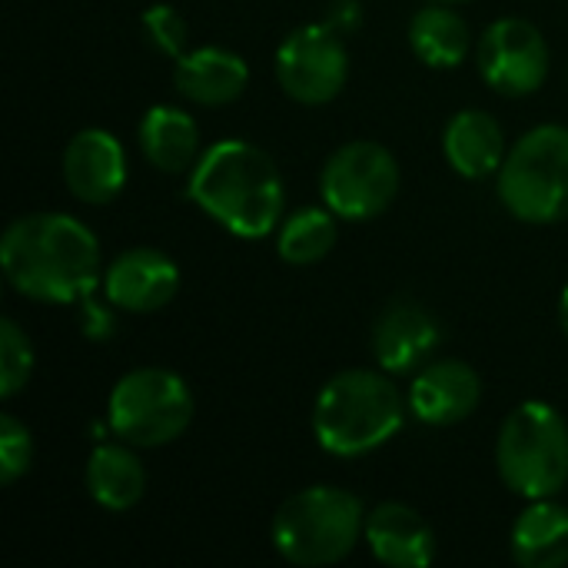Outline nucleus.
Instances as JSON below:
<instances>
[{"label": "nucleus", "instance_id": "1", "mask_svg": "<svg viewBox=\"0 0 568 568\" xmlns=\"http://www.w3.org/2000/svg\"><path fill=\"white\" fill-rule=\"evenodd\" d=\"M7 283L37 303H93L100 243L67 213H30L7 226L0 243Z\"/></svg>", "mask_w": 568, "mask_h": 568}, {"label": "nucleus", "instance_id": "2", "mask_svg": "<svg viewBox=\"0 0 568 568\" xmlns=\"http://www.w3.org/2000/svg\"><path fill=\"white\" fill-rule=\"evenodd\" d=\"M190 200L240 240H260L283 220V176L273 156L246 140L213 143L193 166Z\"/></svg>", "mask_w": 568, "mask_h": 568}, {"label": "nucleus", "instance_id": "3", "mask_svg": "<svg viewBox=\"0 0 568 568\" xmlns=\"http://www.w3.org/2000/svg\"><path fill=\"white\" fill-rule=\"evenodd\" d=\"M406 419V403L396 383L373 369H346L333 376L313 406L316 443L343 459L366 456L386 446Z\"/></svg>", "mask_w": 568, "mask_h": 568}, {"label": "nucleus", "instance_id": "4", "mask_svg": "<svg viewBox=\"0 0 568 568\" xmlns=\"http://www.w3.org/2000/svg\"><path fill=\"white\" fill-rule=\"evenodd\" d=\"M366 532L363 503L336 486H310L290 496L273 516L270 539L293 566H336Z\"/></svg>", "mask_w": 568, "mask_h": 568}, {"label": "nucleus", "instance_id": "5", "mask_svg": "<svg viewBox=\"0 0 568 568\" xmlns=\"http://www.w3.org/2000/svg\"><path fill=\"white\" fill-rule=\"evenodd\" d=\"M503 483L526 499H552L568 483V426L549 403H523L509 413L496 443Z\"/></svg>", "mask_w": 568, "mask_h": 568}, {"label": "nucleus", "instance_id": "6", "mask_svg": "<svg viewBox=\"0 0 568 568\" xmlns=\"http://www.w3.org/2000/svg\"><path fill=\"white\" fill-rule=\"evenodd\" d=\"M499 196L523 223H556L568 216V126L529 130L499 166Z\"/></svg>", "mask_w": 568, "mask_h": 568}, {"label": "nucleus", "instance_id": "7", "mask_svg": "<svg viewBox=\"0 0 568 568\" xmlns=\"http://www.w3.org/2000/svg\"><path fill=\"white\" fill-rule=\"evenodd\" d=\"M193 419V393L183 376L170 369H133L126 373L106 403V423L113 436L130 446L156 449L186 433Z\"/></svg>", "mask_w": 568, "mask_h": 568}, {"label": "nucleus", "instance_id": "8", "mask_svg": "<svg viewBox=\"0 0 568 568\" xmlns=\"http://www.w3.org/2000/svg\"><path fill=\"white\" fill-rule=\"evenodd\" d=\"M320 190L336 216L373 220L399 196V163L383 143L353 140L326 160Z\"/></svg>", "mask_w": 568, "mask_h": 568}, {"label": "nucleus", "instance_id": "9", "mask_svg": "<svg viewBox=\"0 0 568 568\" xmlns=\"http://www.w3.org/2000/svg\"><path fill=\"white\" fill-rule=\"evenodd\" d=\"M349 77V53L329 23L296 27L276 50V80L296 103H329Z\"/></svg>", "mask_w": 568, "mask_h": 568}, {"label": "nucleus", "instance_id": "10", "mask_svg": "<svg viewBox=\"0 0 568 568\" xmlns=\"http://www.w3.org/2000/svg\"><path fill=\"white\" fill-rule=\"evenodd\" d=\"M479 73L503 97H529L549 77V43L529 20L503 17L479 40Z\"/></svg>", "mask_w": 568, "mask_h": 568}, {"label": "nucleus", "instance_id": "11", "mask_svg": "<svg viewBox=\"0 0 568 568\" xmlns=\"http://www.w3.org/2000/svg\"><path fill=\"white\" fill-rule=\"evenodd\" d=\"M180 290L176 263L150 246L120 253L103 273V293L113 310L126 313H156Z\"/></svg>", "mask_w": 568, "mask_h": 568}, {"label": "nucleus", "instance_id": "12", "mask_svg": "<svg viewBox=\"0 0 568 568\" xmlns=\"http://www.w3.org/2000/svg\"><path fill=\"white\" fill-rule=\"evenodd\" d=\"M439 343H443V333H439L436 316L413 300H393L373 326L376 363L393 376L416 373L426 363H433V353L439 349Z\"/></svg>", "mask_w": 568, "mask_h": 568}, {"label": "nucleus", "instance_id": "13", "mask_svg": "<svg viewBox=\"0 0 568 568\" xmlns=\"http://www.w3.org/2000/svg\"><path fill=\"white\" fill-rule=\"evenodd\" d=\"M479 399V373L463 359H433L409 386V409L426 426H456L476 413Z\"/></svg>", "mask_w": 568, "mask_h": 568}, {"label": "nucleus", "instance_id": "14", "mask_svg": "<svg viewBox=\"0 0 568 568\" xmlns=\"http://www.w3.org/2000/svg\"><path fill=\"white\" fill-rule=\"evenodd\" d=\"M67 190L83 203H110L126 183V153L106 130H80L63 150Z\"/></svg>", "mask_w": 568, "mask_h": 568}, {"label": "nucleus", "instance_id": "15", "mask_svg": "<svg viewBox=\"0 0 568 568\" xmlns=\"http://www.w3.org/2000/svg\"><path fill=\"white\" fill-rule=\"evenodd\" d=\"M363 539L373 559L389 568H426L436 559V536L429 523L403 503H383L366 513Z\"/></svg>", "mask_w": 568, "mask_h": 568}, {"label": "nucleus", "instance_id": "16", "mask_svg": "<svg viewBox=\"0 0 568 568\" xmlns=\"http://www.w3.org/2000/svg\"><path fill=\"white\" fill-rule=\"evenodd\" d=\"M173 83L186 100L200 106H223L243 97L250 70L246 60L226 47H200L176 60Z\"/></svg>", "mask_w": 568, "mask_h": 568}, {"label": "nucleus", "instance_id": "17", "mask_svg": "<svg viewBox=\"0 0 568 568\" xmlns=\"http://www.w3.org/2000/svg\"><path fill=\"white\" fill-rule=\"evenodd\" d=\"M443 153L459 176L483 180V176L499 173V166L506 160V133L493 113L463 110L446 123Z\"/></svg>", "mask_w": 568, "mask_h": 568}, {"label": "nucleus", "instance_id": "18", "mask_svg": "<svg viewBox=\"0 0 568 568\" xmlns=\"http://www.w3.org/2000/svg\"><path fill=\"white\" fill-rule=\"evenodd\" d=\"M509 542L519 566L562 568L568 562V509L552 499H529Z\"/></svg>", "mask_w": 568, "mask_h": 568}, {"label": "nucleus", "instance_id": "19", "mask_svg": "<svg viewBox=\"0 0 568 568\" xmlns=\"http://www.w3.org/2000/svg\"><path fill=\"white\" fill-rule=\"evenodd\" d=\"M140 150L150 166L183 173L200 160V130L180 106H153L140 123Z\"/></svg>", "mask_w": 568, "mask_h": 568}, {"label": "nucleus", "instance_id": "20", "mask_svg": "<svg viewBox=\"0 0 568 568\" xmlns=\"http://www.w3.org/2000/svg\"><path fill=\"white\" fill-rule=\"evenodd\" d=\"M126 446H97L87 459V489L110 513L133 509L146 493V473Z\"/></svg>", "mask_w": 568, "mask_h": 568}, {"label": "nucleus", "instance_id": "21", "mask_svg": "<svg viewBox=\"0 0 568 568\" xmlns=\"http://www.w3.org/2000/svg\"><path fill=\"white\" fill-rule=\"evenodd\" d=\"M409 47L413 53L439 70L459 67L469 50H473V33L469 23L449 10L446 3H433L426 10H419L409 23Z\"/></svg>", "mask_w": 568, "mask_h": 568}, {"label": "nucleus", "instance_id": "22", "mask_svg": "<svg viewBox=\"0 0 568 568\" xmlns=\"http://www.w3.org/2000/svg\"><path fill=\"white\" fill-rule=\"evenodd\" d=\"M339 226H336V213L326 206H303L293 216L283 220L280 226V256L293 266H313L323 256H329V250L336 246Z\"/></svg>", "mask_w": 568, "mask_h": 568}, {"label": "nucleus", "instance_id": "23", "mask_svg": "<svg viewBox=\"0 0 568 568\" xmlns=\"http://www.w3.org/2000/svg\"><path fill=\"white\" fill-rule=\"evenodd\" d=\"M33 373V346L13 320L0 323V396L13 399Z\"/></svg>", "mask_w": 568, "mask_h": 568}, {"label": "nucleus", "instance_id": "24", "mask_svg": "<svg viewBox=\"0 0 568 568\" xmlns=\"http://www.w3.org/2000/svg\"><path fill=\"white\" fill-rule=\"evenodd\" d=\"M30 459H33L30 429L10 413H3L0 416V483L13 486L30 469Z\"/></svg>", "mask_w": 568, "mask_h": 568}, {"label": "nucleus", "instance_id": "25", "mask_svg": "<svg viewBox=\"0 0 568 568\" xmlns=\"http://www.w3.org/2000/svg\"><path fill=\"white\" fill-rule=\"evenodd\" d=\"M143 27H146V37H150V43L160 50V53H166V57H183L186 53V37H190V27H186V20L173 10V7H166V3H156V7H150L146 13H143Z\"/></svg>", "mask_w": 568, "mask_h": 568}, {"label": "nucleus", "instance_id": "26", "mask_svg": "<svg viewBox=\"0 0 568 568\" xmlns=\"http://www.w3.org/2000/svg\"><path fill=\"white\" fill-rule=\"evenodd\" d=\"M326 23L339 33V37H349L359 30L363 23V7L356 0H333L329 10H326Z\"/></svg>", "mask_w": 568, "mask_h": 568}, {"label": "nucleus", "instance_id": "27", "mask_svg": "<svg viewBox=\"0 0 568 568\" xmlns=\"http://www.w3.org/2000/svg\"><path fill=\"white\" fill-rule=\"evenodd\" d=\"M559 323H562V329H566L568 336V286L566 293H562V303H559Z\"/></svg>", "mask_w": 568, "mask_h": 568}, {"label": "nucleus", "instance_id": "28", "mask_svg": "<svg viewBox=\"0 0 568 568\" xmlns=\"http://www.w3.org/2000/svg\"><path fill=\"white\" fill-rule=\"evenodd\" d=\"M436 3H463V0H436Z\"/></svg>", "mask_w": 568, "mask_h": 568}]
</instances>
